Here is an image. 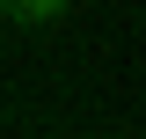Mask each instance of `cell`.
Wrapping results in <instances>:
<instances>
[{"instance_id":"cell-1","label":"cell","mask_w":146,"mask_h":139,"mask_svg":"<svg viewBox=\"0 0 146 139\" xmlns=\"http://www.w3.org/2000/svg\"><path fill=\"white\" fill-rule=\"evenodd\" d=\"M73 0H0V22H15V29H44V22H58Z\"/></svg>"}]
</instances>
